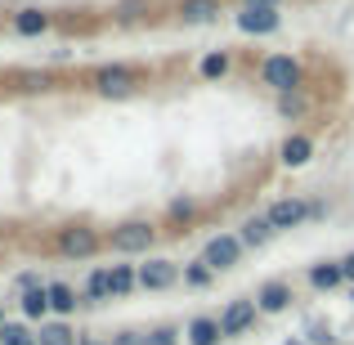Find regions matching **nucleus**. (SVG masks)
I'll list each match as a JSON object with an SVG mask.
<instances>
[{
  "label": "nucleus",
  "instance_id": "f257e3e1",
  "mask_svg": "<svg viewBox=\"0 0 354 345\" xmlns=\"http://www.w3.org/2000/svg\"><path fill=\"white\" fill-rule=\"evenodd\" d=\"M260 81L274 86L278 95H296V90H301V63H296L292 54H269V59L260 63Z\"/></svg>",
  "mask_w": 354,
  "mask_h": 345
},
{
  "label": "nucleus",
  "instance_id": "f03ea898",
  "mask_svg": "<svg viewBox=\"0 0 354 345\" xmlns=\"http://www.w3.org/2000/svg\"><path fill=\"white\" fill-rule=\"evenodd\" d=\"M157 238V229L148 225V220H126V225L113 229V251H121V256H135V251H148Z\"/></svg>",
  "mask_w": 354,
  "mask_h": 345
},
{
  "label": "nucleus",
  "instance_id": "7ed1b4c3",
  "mask_svg": "<svg viewBox=\"0 0 354 345\" xmlns=\"http://www.w3.org/2000/svg\"><path fill=\"white\" fill-rule=\"evenodd\" d=\"M242 256V238H234V233H220V238L207 242V251H202V265H211L220 274V269H234Z\"/></svg>",
  "mask_w": 354,
  "mask_h": 345
},
{
  "label": "nucleus",
  "instance_id": "20e7f679",
  "mask_svg": "<svg viewBox=\"0 0 354 345\" xmlns=\"http://www.w3.org/2000/svg\"><path fill=\"white\" fill-rule=\"evenodd\" d=\"M59 251H63V256H72V260H86V256H95V251H99V233L86 229V225H72V229L59 233Z\"/></svg>",
  "mask_w": 354,
  "mask_h": 345
},
{
  "label": "nucleus",
  "instance_id": "39448f33",
  "mask_svg": "<svg viewBox=\"0 0 354 345\" xmlns=\"http://www.w3.org/2000/svg\"><path fill=\"white\" fill-rule=\"evenodd\" d=\"M278 9H269V5H242V14H238V27L247 36H269V32H278Z\"/></svg>",
  "mask_w": 354,
  "mask_h": 345
},
{
  "label": "nucleus",
  "instance_id": "423d86ee",
  "mask_svg": "<svg viewBox=\"0 0 354 345\" xmlns=\"http://www.w3.org/2000/svg\"><path fill=\"white\" fill-rule=\"evenodd\" d=\"M175 278H180V265H175V260H148V265H139V287H144V292H166Z\"/></svg>",
  "mask_w": 354,
  "mask_h": 345
},
{
  "label": "nucleus",
  "instance_id": "0eeeda50",
  "mask_svg": "<svg viewBox=\"0 0 354 345\" xmlns=\"http://www.w3.org/2000/svg\"><path fill=\"white\" fill-rule=\"evenodd\" d=\"M95 90L108 99H126V95H135V72L130 68H104L95 77Z\"/></svg>",
  "mask_w": 354,
  "mask_h": 345
},
{
  "label": "nucleus",
  "instance_id": "6e6552de",
  "mask_svg": "<svg viewBox=\"0 0 354 345\" xmlns=\"http://www.w3.org/2000/svg\"><path fill=\"white\" fill-rule=\"evenodd\" d=\"M265 216H269V225H274V229H296L305 216H314V207H305L301 198H283V202H274Z\"/></svg>",
  "mask_w": 354,
  "mask_h": 345
},
{
  "label": "nucleus",
  "instance_id": "1a4fd4ad",
  "mask_svg": "<svg viewBox=\"0 0 354 345\" xmlns=\"http://www.w3.org/2000/svg\"><path fill=\"white\" fill-rule=\"evenodd\" d=\"M256 310H260L256 301H234L225 314H220V332H225V337H242V332L256 323Z\"/></svg>",
  "mask_w": 354,
  "mask_h": 345
},
{
  "label": "nucleus",
  "instance_id": "9d476101",
  "mask_svg": "<svg viewBox=\"0 0 354 345\" xmlns=\"http://www.w3.org/2000/svg\"><path fill=\"white\" fill-rule=\"evenodd\" d=\"M256 305H260V314H283L287 305H292V287L287 283H265L256 292Z\"/></svg>",
  "mask_w": 354,
  "mask_h": 345
},
{
  "label": "nucleus",
  "instance_id": "9b49d317",
  "mask_svg": "<svg viewBox=\"0 0 354 345\" xmlns=\"http://www.w3.org/2000/svg\"><path fill=\"white\" fill-rule=\"evenodd\" d=\"M274 233H278V229L269 225V216H251L247 225H242L238 238H242V247H265V242L274 238Z\"/></svg>",
  "mask_w": 354,
  "mask_h": 345
},
{
  "label": "nucleus",
  "instance_id": "f8f14e48",
  "mask_svg": "<svg viewBox=\"0 0 354 345\" xmlns=\"http://www.w3.org/2000/svg\"><path fill=\"white\" fill-rule=\"evenodd\" d=\"M45 27H50V14H45V9H18L14 14V32L18 36H41Z\"/></svg>",
  "mask_w": 354,
  "mask_h": 345
},
{
  "label": "nucleus",
  "instance_id": "ddd939ff",
  "mask_svg": "<svg viewBox=\"0 0 354 345\" xmlns=\"http://www.w3.org/2000/svg\"><path fill=\"white\" fill-rule=\"evenodd\" d=\"M216 14H220V0H180L184 23H211Z\"/></svg>",
  "mask_w": 354,
  "mask_h": 345
},
{
  "label": "nucleus",
  "instance_id": "4468645a",
  "mask_svg": "<svg viewBox=\"0 0 354 345\" xmlns=\"http://www.w3.org/2000/svg\"><path fill=\"white\" fill-rule=\"evenodd\" d=\"M216 341H225L220 319H193L189 323V345H216Z\"/></svg>",
  "mask_w": 354,
  "mask_h": 345
},
{
  "label": "nucleus",
  "instance_id": "2eb2a0df",
  "mask_svg": "<svg viewBox=\"0 0 354 345\" xmlns=\"http://www.w3.org/2000/svg\"><path fill=\"white\" fill-rule=\"evenodd\" d=\"M310 153H314V144H310L305 135L283 139V162H287V166H305V162H310Z\"/></svg>",
  "mask_w": 354,
  "mask_h": 345
},
{
  "label": "nucleus",
  "instance_id": "dca6fc26",
  "mask_svg": "<svg viewBox=\"0 0 354 345\" xmlns=\"http://www.w3.org/2000/svg\"><path fill=\"white\" fill-rule=\"evenodd\" d=\"M45 310H50V287H27L23 292V314L27 319H41Z\"/></svg>",
  "mask_w": 354,
  "mask_h": 345
},
{
  "label": "nucleus",
  "instance_id": "f3484780",
  "mask_svg": "<svg viewBox=\"0 0 354 345\" xmlns=\"http://www.w3.org/2000/svg\"><path fill=\"white\" fill-rule=\"evenodd\" d=\"M310 283L319 287V292H332L337 283H346V269L341 265H319V269H310Z\"/></svg>",
  "mask_w": 354,
  "mask_h": 345
},
{
  "label": "nucleus",
  "instance_id": "a211bd4d",
  "mask_svg": "<svg viewBox=\"0 0 354 345\" xmlns=\"http://www.w3.org/2000/svg\"><path fill=\"white\" fill-rule=\"evenodd\" d=\"M86 296L90 301H108V296H113V269H95L90 283H86Z\"/></svg>",
  "mask_w": 354,
  "mask_h": 345
},
{
  "label": "nucleus",
  "instance_id": "6ab92c4d",
  "mask_svg": "<svg viewBox=\"0 0 354 345\" xmlns=\"http://www.w3.org/2000/svg\"><path fill=\"white\" fill-rule=\"evenodd\" d=\"M50 310L72 314V310H77V292H72L68 283H50Z\"/></svg>",
  "mask_w": 354,
  "mask_h": 345
},
{
  "label": "nucleus",
  "instance_id": "aec40b11",
  "mask_svg": "<svg viewBox=\"0 0 354 345\" xmlns=\"http://www.w3.org/2000/svg\"><path fill=\"white\" fill-rule=\"evenodd\" d=\"M135 283H139V274L130 265H113V296H126Z\"/></svg>",
  "mask_w": 354,
  "mask_h": 345
},
{
  "label": "nucleus",
  "instance_id": "412c9836",
  "mask_svg": "<svg viewBox=\"0 0 354 345\" xmlns=\"http://www.w3.org/2000/svg\"><path fill=\"white\" fill-rule=\"evenodd\" d=\"M36 345H77V341H72V332L63 328V323H54V328H41Z\"/></svg>",
  "mask_w": 354,
  "mask_h": 345
},
{
  "label": "nucleus",
  "instance_id": "4be33fe9",
  "mask_svg": "<svg viewBox=\"0 0 354 345\" xmlns=\"http://www.w3.org/2000/svg\"><path fill=\"white\" fill-rule=\"evenodd\" d=\"M0 345H36V337L27 328H18V323H5V332H0Z\"/></svg>",
  "mask_w": 354,
  "mask_h": 345
},
{
  "label": "nucleus",
  "instance_id": "5701e85b",
  "mask_svg": "<svg viewBox=\"0 0 354 345\" xmlns=\"http://www.w3.org/2000/svg\"><path fill=\"white\" fill-rule=\"evenodd\" d=\"M211 274H216V269L198 260V265H189V269H184V283H189V287H207V283H211Z\"/></svg>",
  "mask_w": 354,
  "mask_h": 345
},
{
  "label": "nucleus",
  "instance_id": "b1692460",
  "mask_svg": "<svg viewBox=\"0 0 354 345\" xmlns=\"http://www.w3.org/2000/svg\"><path fill=\"white\" fill-rule=\"evenodd\" d=\"M229 72V54H207L202 59V77H225Z\"/></svg>",
  "mask_w": 354,
  "mask_h": 345
},
{
  "label": "nucleus",
  "instance_id": "393cba45",
  "mask_svg": "<svg viewBox=\"0 0 354 345\" xmlns=\"http://www.w3.org/2000/svg\"><path fill=\"white\" fill-rule=\"evenodd\" d=\"M180 341V332L175 328H153V332H144V345H175Z\"/></svg>",
  "mask_w": 354,
  "mask_h": 345
},
{
  "label": "nucleus",
  "instance_id": "a878e982",
  "mask_svg": "<svg viewBox=\"0 0 354 345\" xmlns=\"http://www.w3.org/2000/svg\"><path fill=\"white\" fill-rule=\"evenodd\" d=\"M278 113H283V117H301L305 113V99L301 95H283V99H278Z\"/></svg>",
  "mask_w": 354,
  "mask_h": 345
},
{
  "label": "nucleus",
  "instance_id": "bb28decb",
  "mask_svg": "<svg viewBox=\"0 0 354 345\" xmlns=\"http://www.w3.org/2000/svg\"><path fill=\"white\" fill-rule=\"evenodd\" d=\"M310 341L314 345H332V332L323 328V323H314V328H310Z\"/></svg>",
  "mask_w": 354,
  "mask_h": 345
},
{
  "label": "nucleus",
  "instance_id": "cd10ccee",
  "mask_svg": "<svg viewBox=\"0 0 354 345\" xmlns=\"http://www.w3.org/2000/svg\"><path fill=\"white\" fill-rule=\"evenodd\" d=\"M113 345H144V332H117Z\"/></svg>",
  "mask_w": 354,
  "mask_h": 345
},
{
  "label": "nucleus",
  "instance_id": "c85d7f7f",
  "mask_svg": "<svg viewBox=\"0 0 354 345\" xmlns=\"http://www.w3.org/2000/svg\"><path fill=\"white\" fill-rule=\"evenodd\" d=\"M139 9H144V0H126V5H121V18H139Z\"/></svg>",
  "mask_w": 354,
  "mask_h": 345
},
{
  "label": "nucleus",
  "instance_id": "c756f323",
  "mask_svg": "<svg viewBox=\"0 0 354 345\" xmlns=\"http://www.w3.org/2000/svg\"><path fill=\"white\" fill-rule=\"evenodd\" d=\"M171 216H193V202H184V198L171 202Z\"/></svg>",
  "mask_w": 354,
  "mask_h": 345
},
{
  "label": "nucleus",
  "instance_id": "7c9ffc66",
  "mask_svg": "<svg viewBox=\"0 0 354 345\" xmlns=\"http://www.w3.org/2000/svg\"><path fill=\"white\" fill-rule=\"evenodd\" d=\"M341 269H346V283H354V251H350L346 260H341Z\"/></svg>",
  "mask_w": 354,
  "mask_h": 345
},
{
  "label": "nucleus",
  "instance_id": "2f4dec72",
  "mask_svg": "<svg viewBox=\"0 0 354 345\" xmlns=\"http://www.w3.org/2000/svg\"><path fill=\"white\" fill-rule=\"evenodd\" d=\"M247 5H269V9H278V0H247Z\"/></svg>",
  "mask_w": 354,
  "mask_h": 345
},
{
  "label": "nucleus",
  "instance_id": "473e14b6",
  "mask_svg": "<svg viewBox=\"0 0 354 345\" xmlns=\"http://www.w3.org/2000/svg\"><path fill=\"white\" fill-rule=\"evenodd\" d=\"M81 345H104V341H81Z\"/></svg>",
  "mask_w": 354,
  "mask_h": 345
},
{
  "label": "nucleus",
  "instance_id": "72a5a7b5",
  "mask_svg": "<svg viewBox=\"0 0 354 345\" xmlns=\"http://www.w3.org/2000/svg\"><path fill=\"white\" fill-rule=\"evenodd\" d=\"M0 332H5V319H0Z\"/></svg>",
  "mask_w": 354,
  "mask_h": 345
}]
</instances>
